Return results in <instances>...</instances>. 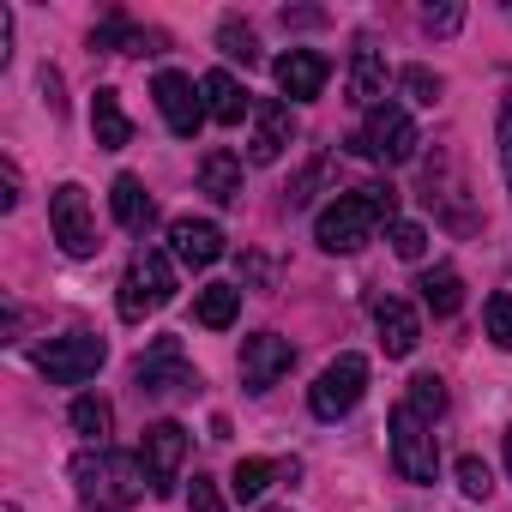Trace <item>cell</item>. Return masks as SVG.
<instances>
[{
    "mask_svg": "<svg viewBox=\"0 0 512 512\" xmlns=\"http://www.w3.org/2000/svg\"><path fill=\"white\" fill-rule=\"evenodd\" d=\"M380 223H386V229L398 223V187H392V181H368V187H356V193H338V199L320 211L314 241H320L326 253H362Z\"/></svg>",
    "mask_w": 512,
    "mask_h": 512,
    "instance_id": "obj_1",
    "label": "cell"
},
{
    "mask_svg": "<svg viewBox=\"0 0 512 512\" xmlns=\"http://www.w3.org/2000/svg\"><path fill=\"white\" fill-rule=\"evenodd\" d=\"M145 482H151L145 464L127 458V452L97 446V452H79V458H73V488H79V500H85L91 512H127V506H139Z\"/></svg>",
    "mask_w": 512,
    "mask_h": 512,
    "instance_id": "obj_2",
    "label": "cell"
},
{
    "mask_svg": "<svg viewBox=\"0 0 512 512\" xmlns=\"http://www.w3.org/2000/svg\"><path fill=\"white\" fill-rule=\"evenodd\" d=\"M163 302H175V272H169V253L163 247H139L127 272H121V320H145Z\"/></svg>",
    "mask_w": 512,
    "mask_h": 512,
    "instance_id": "obj_3",
    "label": "cell"
},
{
    "mask_svg": "<svg viewBox=\"0 0 512 512\" xmlns=\"http://www.w3.org/2000/svg\"><path fill=\"white\" fill-rule=\"evenodd\" d=\"M416 145H422V133H416V121H410V109L404 103H380V109H368V121H362V133L350 139V151H362V157H374V163H410L416 157Z\"/></svg>",
    "mask_w": 512,
    "mask_h": 512,
    "instance_id": "obj_4",
    "label": "cell"
},
{
    "mask_svg": "<svg viewBox=\"0 0 512 512\" xmlns=\"http://www.w3.org/2000/svg\"><path fill=\"white\" fill-rule=\"evenodd\" d=\"M103 362H109V344L97 332H67V338H49L37 350V368L49 386H85Z\"/></svg>",
    "mask_w": 512,
    "mask_h": 512,
    "instance_id": "obj_5",
    "label": "cell"
},
{
    "mask_svg": "<svg viewBox=\"0 0 512 512\" xmlns=\"http://www.w3.org/2000/svg\"><path fill=\"white\" fill-rule=\"evenodd\" d=\"M392 464L404 482H434L440 476V446H434V422H422L410 404L392 410Z\"/></svg>",
    "mask_w": 512,
    "mask_h": 512,
    "instance_id": "obj_6",
    "label": "cell"
},
{
    "mask_svg": "<svg viewBox=\"0 0 512 512\" xmlns=\"http://www.w3.org/2000/svg\"><path fill=\"white\" fill-rule=\"evenodd\" d=\"M49 229H55L61 253H73V260H91V253L103 247L97 241V223H91V199H85L79 181H61L49 193Z\"/></svg>",
    "mask_w": 512,
    "mask_h": 512,
    "instance_id": "obj_7",
    "label": "cell"
},
{
    "mask_svg": "<svg viewBox=\"0 0 512 512\" xmlns=\"http://www.w3.org/2000/svg\"><path fill=\"white\" fill-rule=\"evenodd\" d=\"M362 392H368V362H362L356 350H344L338 362H326V374L314 380L308 404H314L320 422H338V416H350V410L362 404Z\"/></svg>",
    "mask_w": 512,
    "mask_h": 512,
    "instance_id": "obj_8",
    "label": "cell"
},
{
    "mask_svg": "<svg viewBox=\"0 0 512 512\" xmlns=\"http://www.w3.org/2000/svg\"><path fill=\"white\" fill-rule=\"evenodd\" d=\"M133 386L145 392V398H169V392H187V386H199V374L187 368V356H181V338H157L145 356H139V368H133Z\"/></svg>",
    "mask_w": 512,
    "mask_h": 512,
    "instance_id": "obj_9",
    "label": "cell"
},
{
    "mask_svg": "<svg viewBox=\"0 0 512 512\" xmlns=\"http://www.w3.org/2000/svg\"><path fill=\"white\" fill-rule=\"evenodd\" d=\"M139 464L151 476V494H169L175 476H181V464H187V428L181 422H151L139 434Z\"/></svg>",
    "mask_w": 512,
    "mask_h": 512,
    "instance_id": "obj_10",
    "label": "cell"
},
{
    "mask_svg": "<svg viewBox=\"0 0 512 512\" xmlns=\"http://www.w3.org/2000/svg\"><path fill=\"white\" fill-rule=\"evenodd\" d=\"M290 368H296V344L278 338V332H253L241 344V386L247 392H272Z\"/></svg>",
    "mask_w": 512,
    "mask_h": 512,
    "instance_id": "obj_11",
    "label": "cell"
},
{
    "mask_svg": "<svg viewBox=\"0 0 512 512\" xmlns=\"http://www.w3.org/2000/svg\"><path fill=\"white\" fill-rule=\"evenodd\" d=\"M151 97H157V109H163V121H169L175 139H193V133L211 121V115H205V97H193V79H187V73H157Z\"/></svg>",
    "mask_w": 512,
    "mask_h": 512,
    "instance_id": "obj_12",
    "label": "cell"
},
{
    "mask_svg": "<svg viewBox=\"0 0 512 512\" xmlns=\"http://www.w3.org/2000/svg\"><path fill=\"white\" fill-rule=\"evenodd\" d=\"M272 79H278V91H284L290 103H314V97L326 91V79H332V61H326L320 49H290V55L272 61Z\"/></svg>",
    "mask_w": 512,
    "mask_h": 512,
    "instance_id": "obj_13",
    "label": "cell"
},
{
    "mask_svg": "<svg viewBox=\"0 0 512 512\" xmlns=\"http://www.w3.org/2000/svg\"><path fill=\"white\" fill-rule=\"evenodd\" d=\"M169 253H175L181 266L205 272V266L223 260V229H217L211 217H175V223H169Z\"/></svg>",
    "mask_w": 512,
    "mask_h": 512,
    "instance_id": "obj_14",
    "label": "cell"
},
{
    "mask_svg": "<svg viewBox=\"0 0 512 512\" xmlns=\"http://www.w3.org/2000/svg\"><path fill=\"white\" fill-rule=\"evenodd\" d=\"M296 139V115L290 103H253V139H247V163H278L284 145Z\"/></svg>",
    "mask_w": 512,
    "mask_h": 512,
    "instance_id": "obj_15",
    "label": "cell"
},
{
    "mask_svg": "<svg viewBox=\"0 0 512 512\" xmlns=\"http://www.w3.org/2000/svg\"><path fill=\"white\" fill-rule=\"evenodd\" d=\"M199 97H205V115L217 121V127H241V115H253V97H247V85L235 79V73H205L199 79Z\"/></svg>",
    "mask_w": 512,
    "mask_h": 512,
    "instance_id": "obj_16",
    "label": "cell"
},
{
    "mask_svg": "<svg viewBox=\"0 0 512 512\" xmlns=\"http://www.w3.org/2000/svg\"><path fill=\"white\" fill-rule=\"evenodd\" d=\"M109 211H115V223L133 229V235H145V229L157 223V199L145 193L139 175H115V187H109Z\"/></svg>",
    "mask_w": 512,
    "mask_h": 512,
    "instance_id": "obj_17",
    "label": "cell"
},
{
    "mask_svg": "<svg viewBox=\"0 0 512 512\" xmlns=\"http://www.w3.org/2000/svg\"><path fill=\"white\" fill-rule=\"evenodd\" d=\"M374 326H380L386 356H410V350L422 344V320H416V308H410V302H398V296H386V302L374 308Z\"/></svg>",
    "mask_w": 512,
    "mask_h": 512,
    "instance_id": "obj_18",
    "label": "cell"
},
{
    "mask_svg": "<svg viewBox=\"0 0 512 512\" xmlns=\"http://www.w3.org/2000/svg\"><path fill=\"white\" fill-rule=\"evenodd\" d=\"M91 133H97L103 151L133 145V121H127V109H121V91H97V97H91Z\"/></svg>",
    "mask_w": 512,
    "mask_h": 512,
    "instance_id": "obj_19",
    "label": "cell"
},
{
    "mask_svg": "<svg viewBox=\"0 0 512 512\" xmlns=\"http://www.w3.org/2000/svg\"><path fill=\"white\" fill-rule=\"evenodd\" d=\"M350 103H368V109L386 103V61H380V49H368V43L350 55Z\"/></svg>",
    "mask_w": 512,
    "mask_h": 512,
    "instance_id": "obj_20",
    "label": "cell"
},
{
    "mask_svg": "<svg viewBox=\"0 0 512 512\" xmlns=\"http://www.w3.org/2000/svg\"><path fill=\"white\" fill-rule=\"evenodd\" d=\"M199 187H205L217 205H235V199H241V157H235V151H205Z\"/></svg>",
    "mask_w": 512,
    "mask_h": 512,
    "instance_id": "obj_21",
    "label": "cell"
},
{
    "mask_svg": "<svg viewBox=\"0 0 512 512\" xmlns=\"http://www.w3.org/2000/svg\"><path fill=\"white\" fill-rule=\"evenodd\" d=\"M422 302H428V314L434 320H452L458 308H464V278L452 272V266H434V272H422Z\"/></svg>",
    "mask_w": 512,
    "mask_h": 512,
    "instance_id": "obj_22",
    "label": "cell"
},
{
    "mask_svg": "<svg viewBox=\"0 0 512 512\" xmlns=\"http://www.w3.org/2000/svg\"><path fill=\"white\" fill-rule=\"evenodd\" d=\"M235 314H241V284H205L199 290V326L223 332V326H235Z\"/></svg>",
    "mask_w": 512,
    "mask_h": 512,
    "instance_id": "obj_23",
    "label": "cell"
},
{
    "mask_svg": "<svg viewBox=\"0 0 512 512\" xmlns=\"http://www.w3.org/2000/svg\"><path fill=\"white\" fill-rule=\"evenodd\" d=\"M145 43H151V37H145L139 25H127L121 13H115V19H103V25L91 31V49H115V55H151Z\"/></svg>",
    "mask_w": 512,
    "mask_h": 512,
    "instance_id": "obj_24",
    "label": "cell"
},
{
    "mask_svg": "<svg viewBox=\"0 0 512 512\" xmlns=\"http://www.w3.org/2000/svg\"><path fill=\"white\" fill-rule=\"evenodd\" d=\"M67 422H73V434H85V440H97L103 446V434L115 428V410H109V398H73V410H67Z\"/></svg>",
    "mask_w": 512,
    "mask_h": 512,
    "instance_id": "obj_25",
    "label": "cell"
},
{
    "mask_svg": "<svg viewBox=\"0 0 512 512\" xmlns=\"http://www.w3.org/2000/svg\"><path fill=\"white\" fill-rule=\"evenodd\" d=\"M410 410H416L422 422L446 416V380H440V374H416V380H410Z\"/></svg>",
    "mask_w": 512,
    "mask_h": 512,
    "instance_id": "obj_26",
    "label": "cell"
},
{
    "mask_svg": "<svg viewBox=\"0 0 512 512\" xmlns=\"http://www.w3.org/2000/svg\"><path fill=\"white\" fill-rule=\"evenodd\" d=\"M217 49H223L229 61H241V67L260 61V43H253V31H247L241 19H223V25H217Z\"/></svg>",
    "mask_w": 512,
    "mask_h": 512,
    "instance_id": "obj_27",
    "label": "cell"
},
{
    "mask_svg": "<svg viewBox=\"0 0 512 512\" xmlns=\"http://www.w3.org/2000/svg\"><path fill=\"white\" fill-rule=\"evenodd\" d=\"M229 488H235V500H260L272 488V464L266 458H241L235 476H229Z\"/></svg>",
    "mask_w": 512,
    "mask_h": 512,
    "instance_id": "obj_28",
    "label": "cell"
},
{
    "mask_svg": "<svg viewBox=\"0 0 512 512\" xmlns=\"http://www.w3.org/2000/svg\"><path fill=\"white\" fill-rule=\"evenodd\" d=\"M398 91H404L410 103L434 109V103H440V73H428V67H404V73H398Z\"/></svg>",
    "mask_w": 512,
    "mask_h": 512,
    "instance_id": "obj_29",
    "label": "cell"
},
{
    "mask_svg": "<svg viewBox=\"0 0 512 512\" xmlns=\"http://www.w3.org/2000/svg\"><path fill=\"white\" fill-rule=\"evenodd\" d=\"M482 320H488V338H494L500 350H512V296H506V290H500V296H488Z\"/></svg>",
    "mask_w": 512,
    "mask_h": 512,
    "instance_id": "obj_30",
    "label": "cell"
},
{
    "mask_svg": "<svg viewBox=\"0 0 512 512\" xmlns=\"http://www.w3.org/2000/svg\"><path fill=\"white\" fill-rule=\"evenodd\" d=\"M392 253H398V260H422V253H428V229L422 223H392Z\"/></svg>",
    "mask_w": 512,
    "mask_h": 512,
    "instance_id": "obj_31",
    "label": "cell"
},
{
    "mask_svg": "<svg viewBox=\"0 0 512 512\" xmlns=\"http://www.w3.org/2000/svg\"><path fill=\"white\" fill-rule=\"evenodd\" d=\"M458 488H464L470 500H488V488H494L488 464H482V458H458Z\"/></svg>",
    "mask_w": 512,
    "mask_h": 512,
    "instance_id": "obj_32",
    "label": "cell"
},
{
    "mask_svg": "<svg viewBox=\"0 0 512 512\" xmlns=\"http://www.w3.org/2000/svg\"><path fill=\"white\" fill-rule=\"evenodd\" d=\"M494 139H500V169H506V187H512V91L500 97V115H494Z\"/></svg>",
    "mask_w": 512,
    "mask_h": 512,
    "instance_id": "obj_33",
    "label": "cell"
},
{
    "mask_svg": "<svg viewBox=\"0 0 512 512\" xmlns=\"http://www.w3.org/2000/svg\"><path fill=\"white\" fill-rule=\"evenodd\" d=\"M187 506H193V512H223V494H217V482H211V476H193V488H187Z\"/></svg>",
    "mask_w": 512,
    "mask_h": 512,
    "instance_id": "obj_34",
    "label": "cell"
},
{
    "mask_svg": "<svg viewBox=\"0 0 512 512\" xmlns=\"http://www.w3.org/2000/svg\"><path fill=\"white\" fill-rule=\"evenodd\" d=\"M422 25H428L434 37H452V31L464 25V7H428V13H422Z\"/></svg>",
    "mask_w": 512,
    "mask_h": 512,
    "instance_id": "obj_35",
    "label": "cell"
},
{
    "mask_svg": "<svg viewBox=\"0 0 512 512\" xmlns=\"http://www.w3.org/2000/svg\"><path fill=\"white\" fill-rule=\"evenodd\" d=\"M13 205H19V169L0 163V211H13Z\"/></svg>",
    "mask_w": 512,
    "mask_h": 512,
    "instance_id": "obj_36",
    "label": "cell"
},
{
    "mask_svg": "<svg viewBox=\"0 0 512 512\" xmlns=\"http://www.w3.org/2000/svg\"><path fill=\"white\" fill-rule=\"evenodd\" d=\"M43 97H49V109L61 115V79H55V73H43Z\"/></svg>",
    "mask_w": 512,
    "mask_h": 512,
    "instance_id": "obj_37",
    "label": "cell"
},
{
    "mask_svg": "<svg viewBox=\"0 0 512 512\" xmlns=\"http://www.w3.org/2000/svg\"><path fill=\"white\" fill-rule=\"evenodd\" d=\"M506 470H512V428H506Z\"/></svg>",
    "mask_w": 512,
    "mask_h": 512,
    "instance_id": "obj_38",
    "label": "cell"
}]
</instances>
